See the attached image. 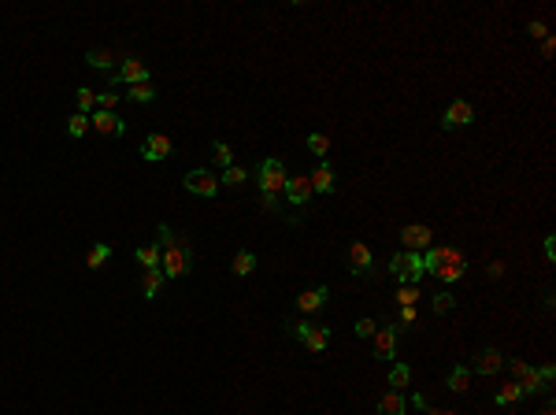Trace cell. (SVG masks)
Wrapping results in <instances>:
<instances>
[{"mask_svg":"<svg viewBox=\"0 0 556 415\" xmlns=\"http://www.w3.org/2000/svg\"><path fill=\"white\" fill-rule=\"evenodd\" d=\"M160 248H163V260H160L163 278H186L193 271V248L171 226H160Z\"/></svg>","mask_w":556,"mask_h":415,"instance_id":"6da1fadb","label":"cell"},{"mask_svg":"<svg viewBox=\"0 0 556 415\" xmlns=\"http://www.w3.org/2000/svg\"><path fill=\"white\" fill-rule=\"evenodd\" d=\"M286 163L282 160H264L260 163V204H264L267 211H274L278 208V193L286 189Z\"/></svg>","mask_w":556,"mask_h":415,"instance_id":"7a4b0ae2","label":"cell"},{"mask_svg":"<svg viewBox=\"0 0 556 415\" xmlns=\"http://www.w3.org/2000/svg\"><path fill=\"white\" fill-rule=\"evenodd\" d=\"M389 275H394L401 286H419L423 278V253H397L389 260Z\"/></svg>","mask_w":556,"mask_h":415,"instance_id":"3957f363","label":"cell"},{"mask_svg":"<svg viewBox=\"0 0 556 415\" xmlns=\"http://www.w3.org/2000/svg\"><path fill=\"white\" fill-rule=\"evenodd\" d=\"M108 82H111L116 89H119V86H138V82H149V67H145L138 56H126L119 67L108 74Z\"/></svg>","mask_w":556,"mask_h":415,"instance_id":"277c9868","label":"cell"},{"mask_svg":"<svg viewBox=\"0 0 556 415\" xmlns=\"http://www.w3.org/2000/svg\"><path fill=\"white\" fill-rule=\"evenodd\" d=\"M182 186H186L189 193H197V197H216V193H219V178L211 175L208 167H197V171H189V175L182 178Z\"/></svg>","mask_w":556,"mask_h":415,"instance_id":"5b68a950","label":"cell"},{"mask_svg":"<svg viewBox=\"0 0 556 415\" xmlns=\"http://www.w3.org/2000/svg\"><path fill=\"white\" fill-rule=\"evenodd\" d=\"M467 123H475V104H471V101H452L445 108V115H441V126H445V130H460Z\"/></svg>","mask_w":556,"mask_h":415,"instance_id":"8992f818","label":"cell"},{"mask_svg":"<svg viewBox=\"0 0 556 415\" xmlns=\"http://www.w3.org/2000/svg\"><path fill=\"white\" fill-rule=\"evenodd\" d=\"M430 226H423V223H408L401 230V241H404V253H427L430 248Z\"/></svg>","mask_w":556,"mask_h":415,"instance_id":"52a82bcc","label":"cell"},{"mask_svg":"<svg viewBox=\"0 0 556 415\" xmlns=\"http://www.w3.org/2000/svg\"><path fill=\"white\" fill-rule=\"evenodd\" d=\"M171 156V138L167 134H149L141 141V160L145 163H163Z\"/></svg>","mask_w":556,"mask_h":415,"instance_id":"ba28073f","label":"cell"},{"mask_svg":"<svg viewBox=\"0 0 556 415\" xmlns=\"http://www.w3.org/2000/svg\"><path fill=\"white\" fill-rule=\"evenodd\" d=\"M89 123H93L96 134H104V138H123V134H126V123L119 119L116 111H93Z\"/></svg>","mask_w":556,"mask_h":415,"instance_id":"9c48e42d","label":"cell"},{"mask_svg":"<svg viewBox=\"0 0 556 415\" xmlns=\"http://www.w3.org/2000/svg\"><path fill=\"white\" fill-rule=\"evenodd\" d=\"M286 201L293 208H308V201H312V182H308V175H297V178H286Z\"/></svg>","mask_w":556,"mask_h":415,"instance_id":"30bf717a","label":"cell"},{"mask_svg":"<svg viewBox=\"0 0 556 415\" xmlns=\"http://www.w3.org/2000/svg\"><path fill=\"white\" fill-rule=\"evenodd\" d=\"M394 353H397V326L374 330V356H379V360H394Z\"/></svg>","mask_w":556,"mask_h":415,"instance_id":"8fae6325","label":"cell"},{"mask_svg":"<svg viewBox=\"0 0 556 415\" xmlns=\"http://www.w3.org/2000/svg\"><path fill=\"white\" fill-rule=\"evenodd\" d=\"M504 367V353L501 348H482L475 356V375H497Z\"/></svg>","mask_w":556,"mask_h":415,"instance_id":"7c38bea8","label":"cell"},{"mask_svg":"<svg viewBox=\"0 0 556 415\" xmlns=\"http://www.w3.org/2000/svg\"><path fill=\"white\" fill-rule=\"evenodd\" d=\"M449 256H452V248H427L423 253V275H441L445 271V263H449Z\"/></svg>","mask_w":556,"mask_h":415,"instance_id":"4fadbf2b","label":"cell"},{"mask_svg":"<svg viewBox=\"0 0 556 415\" xmlns=\"http://www.w3.org/2000/svg\"><path fill=\"white\" fill-rule=\"evenodd\" d=\"M308 182H312V193H326V197H330L334 193V171H330V163L323 160L319 167L308 175Z\"/></svg>","mask_w":556,"mask_h":415,"instance_id":"5bb4252c","label":"cell"},{"mask_svg":"<svg viewBox=\"0 0 556 415\" xmlns=\"http://www.w3.org/2000/svg\"><path fill=\"white\" fill-rule=\"evenodd\" d=\"M301 341H304V348H308V353H323V348L330 345V326H319V323H312V326H308V334H304Z\"/></svg>","mask_w":556,"mask_h":415,"instance_id":"9a60e30c","label":"cell"},{"mask_svg":"<svg viewBox=\"0 0 556 415\" xmlns=\"http://www.w3.org/2000/svg\"><path fill=\"white\" fill-rule=\"evenodd\" d=\"M349 263H352V275H371V248L364 245V241H356L352 248H349Z\"/></svg>","mask_w":556,"mask_h":415,"instance_id":"2e32d148","label":"cell"},{"mask_svg":"<svg viewBox=\"0 0 556 415\" xmlns=\"http://www.w3.org/2000/svg\"><path fill=\"white\" fill-rule=\"evenodd\" d=\"M326 301H330V289H326V286H316V289H308V293L297 297V311H316V308H323Z\"/></svg>","mask_w":556,"mask_h":415,"instance_id":"e0dca14e","label":"cell"},{"mask_svg":"<svg viewBox=\"0 0 556 415\" xmlns=\"http://www.w3.org/2000/svg\"><path fill=\"white\" fill-rule=\"evenodd\" d=\"M163 289V271L160 267H149L141 275V293H145V301H152V297Z\"/></svg>","mask_w":556,"mask_h":415,"instance_id":"ac0fdd59","label":"cell"},{"mask_svg":"<svg viewBox=\"0 0 556 415\" xmlns=\"http://www.w3.org/2000/svg\"><path fill=\"white\" fill-rule=\"evenodd\" d=\"M379 411H382V415H404V411H408V401L394 389V393H386L382 401H379Z\"/></svg>","mask_w":556,"mask_h":415,"instance_id":"d6986e66","label":"cell"},{"mask_svg":"<svg viewBox=\"0 0 556 415\" xmlns=\"http://www.w3.org/2000/svg\"><path fill=\"white\" fill-rule=\"evenodd\" d=\"M86 63H89V67H96V71H111V67H116V56H111L108 48H89Z\"/></svg>","mask_w":556,"mask_h":415,"instance_id":"ffe728a7","label":"cell"},{"mask_svg":"<svg viewBox=\"0 0 556 415\" xmlns=\"http://www.w3.org/2000/svg\"><path fill=\"white\" fill-rule=\"evenodd\" d=\"M134 256H138V263H141V267L149 271V267H160V260H163V248H160V245H141Z\"/></svg>","mask_w":556,"mask_h":415,"instance_id":"44dd1931","label":"cell"},{"mask_svg":"<svg viewBox=\"0 0 556 415\" xmlns=\"http://www.w3.org/2000/svg\"><path fill=\"white\" fill-rule=\"evenodd\" d=\"M126 96H130L134 104H152V101H156V89H152V82H138V86L126 89Z\"/></svg>","mask_w":556,"mask_h":415,"instance_id":"7402d4cb","label":"cell"},{"mask_svg":"<svg viewBox=\"0 0 556 415\" xmlns=\"http://www.w3.org/2000/svg\"><path fill=\"white\" fill-rule=\"evenodd\" d=\"M467 386H471V367H452V375H449V389L452 393H467Z\"/></svg>","mask_w":556,"mask_h":415,"instance_id":"603a6c76","label":"cell"},{"mask_svg":"<svg viewBox=\"0 0 556 415\" xmlns=\"http://www.w3.org/2000/svg\"><path fill=\"white\" fill-rule=\"evenodd\" d=\"M516 386H519L523 393H538V389H545V382L538 378V371H534V367H527V371H523V375L516 378Z\"/></svg>","mask_w":556,"mask_h":415,"instance_id":"cb8c5ba5","label":"cell"},{"mask_svg":"<svg viewBox=\"0 0 556 415\" xmlns=\"http://www.w3.org/2000/svg\"><path fill=\"white\" fill-rule=\"evenodd\" d=\"M108 256H111V245H104V241H101V245H93L89 253H86V263H89V271L104 267V263H108Z\"/></svg>","mask_w":556,"mask_h":415,"instance_id":"d4e9b609","label":"cell"},{"mask_svg":"<svg viewBox=\"0 0 556 415\" xmlns=\"http://www.w3.org/2000/svg\"><path fill=\"white\" fill-rule=\"evenodd\" d=\"M494 401H497V408H512V404H519V401H523V389L516 386V382H508V386H504V389L494 397Z\"/></svg>","mask_w":556,"mask_h":415,"instance_id":"484cf974","label":"cell"},{"mask_svg":"<svg viewBox=\"0 0 556 415\" xmlns=\"http://www.w3.org/2000/svg\"><path fill=\"white\" fill-rule=\"evenodd\" d=\"M211 160H216L223 171H226V167H234V153H230V145H226V141H211Z\"/></svg>","mask_w":556,"mask_h":415,"instance_id":"4316f807","label":"cell"},{"mask_svg":"<svg viewBox=\"0 0 556 415\" xmlns=\"http://www.w3.org/2000/svg\"><path fill=\"white\" fill-rule=\"evenodd\" d=\"M252 271H256V256L252 253H238L234 256V275L245 278V275H252Z\"/></svg>","mask_w":556,"mask_h":415,"instance_id":"83f0119b","label":"cell"},{"mask_svg":"<svg viewBox=\"0 0 556 415\" xmlns=\"http://www.w3.org/2000/svg\"><path fill=\"white\" fill-rule=\"evenodd\" d=\"M86 130H89V115L74 111L71 119H67V134H71V138H86Z\"/></svg>","mask_w":556,"mask_h":415,"instance_id":"f1b7e54d","label":"cell"},{"mask_svg":"<svg viewBox=\"0 0 556 415\" xmlns=\"http://www.w3.org/2000/svg\"><path fill=\"white\" fill-rule=\"evenodd\" d=\"M408 382H412V371L404 367V363H394V371H389V386H394L397 393L408 386Z\"/></svg>","mask_w":556,"mask_h":415,"instance_id":"f546056e","label":"cell"},{"mask_svg":"<svg viewBox=\"0 0 556 415\" xmlns=\"http://www.w3.org/2000/svg\"><path fill=\"white\" fill-rule=\"evenodd\" d=\"M308 153H312V156H319V160H323L326 153H330V141H326L323 134H308Z\"/></svg>","mask_w":556,"mask_h":415,"instance_id":"4dcf8cb0","label":"cell"},{"mask_svg":"<svg viewBox=\"0 0 556 415\" xmlns=\"http://www.w3.org/2000/svg\"><path fill=\"white\" fill-rule=\"evenodd\" d=\"M245 178H249V175H245V167H238V163H234V167H226V171H223L219 186H241Z\"/></svg>","mask_w":556,"mask_h":415,"instance_id":"1f68e13d","label":"cell"},{"mask_svg":"<svg viewBox=\"0 0 556 415\" xmlns=\"http://www.w3.org/2000/svg\"><path fill=\"white\" fill-rule=\"evenodd\" d=\"M416 301H419V286H401L397 289V304L401 308H416Z\"/></svg>","mask_w":556,"mask_h":415,"instance_id":"d6a6232c","label":"cell"},{"mask_svg":"<svg viewBox=\"0 0 556 415\" xmlns=\"http://www.w3.org/2000/svg\"><path fill=\"white\" fill-rule=\"evenodd\" d=\"M452 308H456V297H452L449 289H441V293L434 297V311H438V315H445V311H452Z\"/></svg>","mask_w":556,"mask_h":415,"instance_id":"836d02e7","label":"cell"},{"mask_svg":"<svg viewBox=\"0 0 556 415\" xmlns=\"http://www.w3.org/2000/svg\"><path fill=\"white\" fill-rule=\"evenodd\" d=\"M93 108H96V93H93V89H78V111L89 115Z\"/></svg>","mask_w":556,"mask_h":415,"instance_id":"e575fe53","label":"cell"},{"mask_svg":"<svg viewBox=\"0 0 556 415\" xmlns=\"http://www.w3.org/2000/svg\"><path fill=\"white\" fill-rule=\"evenodd\" d=\"M116 104H119V93H116V89L96 96V111H116Z\"/></svg>","mask_w":556,"mask_h":415,"instance_id":"d590c367","label":"cell"},{"mask_svg":"<svg viewBox=\"0 0 556 415\" xmlns=\"http://www.w3.org/2000/svg\"><path fill=\"white\" fill-rule=\"evenodd\" d=\"M374 330H379V323H374V319H360L356 323V334L360 338H374Z\"/></svg>","mask_w":556,"mask_h":415,"instance_id":"8d00e7d4","label":"cell"},{"mask_svg":"<svg viewBox=\"0 0 556 415\" xmlns=\"http://www.w3.org/2000/svg\"><path fill=\"white\" fill-rule=\"evenodd\" d=\"M416 319H419V315H416V308H401V323H404V326H412ZM404 326H401V330H404Z\"/></svg>","mask_w":556,"mask_h":415,"instance_id":"74e56055","label":"cell"},{"mask_svg":"<svg viewBox=\"0 0 556 415\" xmlns=\"http://www.w3.org/2000/svg\"><path fill=\"white\" fill-rule=\"evenodd\" d=\"M538 378H542V382H545V389H549V382L556 378V367H552V363H545V367L538 371Z\"/></svg>","mask_w":556,"mask_h":415,"instance_id":"f35d334b","label":"cell"},{"mask_svg":"<svg viewBox=\"0 0 556 415\" xmlns=\"http://www.w3.org/2000/svg\"><path fill=\"white\" fill-rule=\"evenodd\" d=\"M486 275H489V278H501V275H504V260H494V263L486 267Z\"/></svg>","mask_w":556,"mask_h":415,"instance_id":"ab89813d","label":"cell"},{"mask_svg":"<svg viewBox=\"0 0 556 415\" xmlns=\"http://www.w3.org/2000/svg\"><path fill=\"white\" fill-rule=\"evenodd\" d=\"M408 408H416V411H423V408H430V404H427V397H423V393H416L412 401H408Z\"/></svg>","mask_w":556,"mask_h":415,"instance_id":"60d3db41","label":"cell"},{"mask_svg":"<svg viewBox=\"0 0 556 415\" xmlns=\"http://www.w3.org/2000/svg\"><path fill=\"white\" fill-rule=\"evenodd\" d=\"M508 367H512V375H516V378H519V375H523V371H527V367H530V363H523V360H512V363H508Z\"/></svg>","mask_w":556,"mask_h":415,"instance_id":"b9f144b4","label":"cell"},{"mask_svg":"<svg viewBox=\"0 0 556 415\" xmlns=\"http://www.w3.org/2000/svg\"><path fill=\"white\" fill-rule=\"evenodd\" d=\"M545 260H556V241H552V234L545 238Z\"/></svg>","mask_w":556,"mask_h":415,"instance_id":"7bdbcfd3","label":"cell"},{"mask_svg":"<svg viewBox=\"0 0 556 415\" xmlns=\"http://www.w3.org/2000/svg\"><path fill=\"white\" fill-rule=\"evenodd\" d=\"M430 415H456V411H449V408H430Z\"/></svg>","mask_w":556,"mask_h":415,"instance_id":"ee69618b","label":"cell"},{"mask_svg":"<svg viewBox=\"0 0 556 415\" xmlns=\"http://www.w3.org/2000/svg\"><path fill=\"white\" fill-rule=\"evenodd\" d=\"M542 415H556V411H552V404H545V408H542Z\"/></svg>","mask_w":556,"mask_h":415,"instance_id":"f6af8a7d","label":"cell"}]
</instances>
